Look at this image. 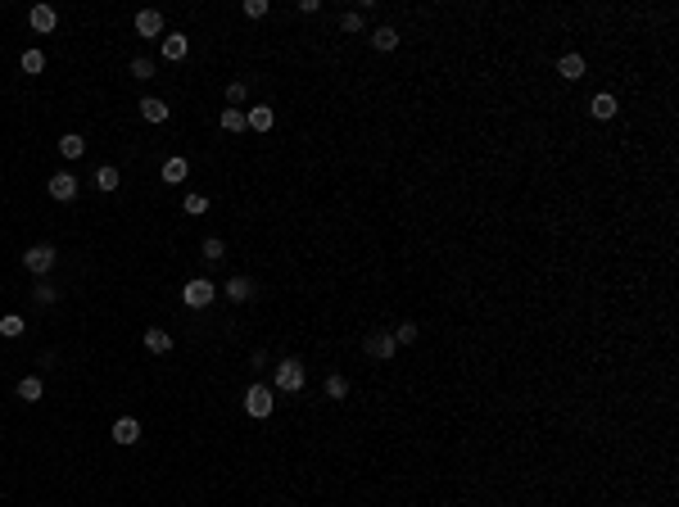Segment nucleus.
<instances>
[{"label": "nucleus", "mask_w": 679, "mask_h": 507, "mask_svg": "<svg viewBox=\"0 0 679 507\" xmlns=\"http://www.w3.org/2000/svg\"><path fill=\"white\" fill-rule=\"evenodd\" d=\"M213 299H217V285H213V281H204V277L186 281V290H182V303H186V308H208Z\"/></svg>", "instance_id": "1"}, {"label": "nucleus", "mask_w": 679, "mask_h": 507, "mask_svg": "<svg viewBox=\"0 0 679 507\" xmlns=\"http://www.w3.org/2000/svg\"><path fill=\"white\" fill-rule=\"evenodd\" d=\"M277 389H285V394H299V389H303V363H299V358L277 363Z\"/></svg>", "instance_id": "2"}, {"label": "nucleus", "mask_w": 679, "mask_h": 507, "mask_svg": "<svg viewBox=\"0 0 679 507\" xmlns=\"http://www.w3.org/2000/svg\"><path fill=\"white\" fill-rule=\"evenodd\" d=\"M363 354L376 358V363H389V358L399 354V345H394V335H389V331H376V335H367V340H363Z\"/></svg>", "instance_id": "3"}, {"label": "nucleus", "mask_w": 679, "mask_h": 507, "mask_svg": "<svg viewBox=\"0 0 679 507\" xmlns=\"http://www.w3.org/2000/svg\"><path fill=\"white\" fill-rule=\"evenodd\" d=\"M54 259H59V254H54V245H32L28 254H23V268L32 272V277H45V272L54 268Z\"/></svg>", "instance_id": "4"}, {"label": "nucleus", "mask_w": 679, "mask_h": 507, "mask_svg": "<svg viewBox=\"0 0 679 507\" xmlns=\"http://www.w3.org/2000/svg\"><path fill=\"white\" fill-rule=\"evenodd\" d=\"M245 412H249V417H268V412H272V389L254 380L249 394H245Z\"/></svg>", "instance_id": "5"}, {"label": "nucleus", "mask_w": 679, "mask_h": 507, "mask_svg": "<svg viewBox=\"0 0 679 507\" xmlns=\"http://www.w3.org/2000/svg\"><path fill=\"white\" fill-rule=\"evenodd\" d=\"M50 195L59 199V204L77 199V177H73V173H54V177H50Z\"/></svg>", "instance_id": "6"}, {"label": "nucleus", "mask_w": 679, "mask_h": 507, "mask_svg": "<svg viewBox=\"0 0 679 507\" xmlns=\"http://www.w3.org/2000/svg\"><path fill=\"white\" fill-rule=\"evenodd\" d=\"M222 294H226L231 303H249V299H254V281H249V277H231V281L222 285Z\"/></svg>", "instance_id": "7"}, {"label": "nucleus", "mask_w": 679, "mask_h": 507, "mask_svg": "<svg viewBox=\"0 0 679 507\" xmlns=\"http://www.w3.org/2000/svg\"><path fill=\"white\" fill-rule=\"evenodd\" d=\"M136 32L140 36H163V14L159 10H140L136 14Z\"/></svg>", "instance_id": "8"}, {"label": "nucleus", "mask_w": 679, "mask_h": 507, "mask_svg": "<svg viewBox=\"0 0 679 507\" xmlns=\"http://www.w3.org/2000/svg\"><path fill=\"white\" fill-rule=\"evenodd\" d=\"M140 440V421L136 417H118L114 421V444H136Z\"/></svg>", "instance_id": "9"}, {"label": "nucleus", "mask_w": 679, "mask_h": 507, "mask_svg": "<svg viewBox=\"0 0 679 507\" xmlns=\"http://www.w3.org/2000/svg\"><path fill=\"white\" fill-rule=\"evenodd\" d=\"M557 73L566 77V82H580V77L589 73V68H584V54H561V59H557Z\"/></svg>", "instance_id": "10"}, {"label": "nucleus", "mask_w": 679, "mask_h": 507, "mask_svg": "<svg viewBox=\"0 0 679 507\" xmlns=\"http://www.w3.org/2000/svg\"><path fill=\"white\" fill-rule=\"evenodd\" d=\"M186 54H191V41H186L182 32H173V36H163V59H173V64H182Z\"/></svg>", "instance_id": "11"}, {"label": "nucleus", "mask_w": 679, "mask_h": 507, "mask_svg": "<svg viewBox=\"0 0 679 507\" xmlns=\"http://www.w3.org/2000/svg\"><path fill=\"white\" fill-rule=\"evenodd\" d=\"M140 118L145 122H168V105H163L159 96H145L140 100Z\"/></svg>", "instance_id": "12"}, {"label": "nucleus", "mask_w": 679, "mask_h": 507, "mask_svg": "<svg viewBox=\"0 0 679 507\" xmlns=\"http://www.w3.org/2000/svg\"><path fill=\"white\" fill-rule=\"evenodd\" d=\"M28 23H32L36 32H50L54 23H59V14H54V10H50V5H36V10H32V14H28Z\"/></svg>", "instance_id": "13"}, {"label": "nucleus", "mask_w": 679, "mask_h": 507, "mask_svg": "<svg viewBox=\"0 0 679 507\" xmlns=\"http://www.w3.org/2000/svg\"><path fill=\"white\" fill-rule=\"evenodd\" d=\"M145 349H150V354H168V349H173V335L150 326V331H145Z\"/></svg>", "instance_id": "14"}, {"label": "nucleus", "mask_w": 679, "mask_h": 507, "mask_svg": "<svg viewBox=\"0 0 679 507\" xmlns=\"http://www.w3.org/2000/svg\"><path fill=\"white\" fill-rule=\"evenodd\" d=\"M186 177H191V163H186V159H168V163H163V182L182 186Z\"/></svg>", "instance_id": "15"}, {"label": "nucleus", "mask_w": 679, "mask_h": 507, "mask_svg": "<svg viewBox=\"0 0 679 507\" xmlns=\"http://www.w3.org/2000/svg\"><path fill=\"white\" fill-rule=\"evenodd\" d=\"M118 182H122V177H118V168H114V163H105V168H96V186H100L105 195H114V191H118Z\"/></svg>", "instance_id": "16"}, {"label": "nucleus", "mask_w": 679, "mask_h": 507, "mask_svg": "<svg viewBox=\"0 0 679 507\" xmlns=\"http://www.w3.org/2000/svg\"><path fill=\"white\" fill-rule=\"evenodd\" d=\"M41 394H45L41 376H23V380H19V399H23V403H36Z\"/></svg>", "instance_id": "17"}, {"label": "nucleus", "mask_w": 679, "mask_h": 507, "mask_svg": "<svg viewBox=\"0 0 679 507\" xmlns=\"http://www.w3.org/2000/svg\"><path fill=\"white\" fill-rule=\"evenodd\" d=\"M593 118H603V122H612L616 118V96H607V91H603V96H593Z\"/></svg>", "instance_id": "18"}, {"label": "nucleus", "mask_w": 679, "mask_h": 507, "mask_svg": "<svg viewBox=\"0 0 679 507\" xmlns=\"http://www.w3.org/2000/svg\"><path fill=\"white\" fill-rule=\"evenodd\" d=\"M59 154H64V159H82V154H87V140L77 136V131H68V136L59 140Z\"/></svg>", "instance_id": "19"}, {"label": "nucleus", "mask_w": 679, "mask_h": 507, "mask_svg": "<svg viewBox=\"0 0 679 507\" xmlns=\"http://www.w3.org/2000/svg\"><path fill=\"white\" fill-rule=\"evenodd\" d=\"M245 122H249L254 131H268V127H272V109H268V105H254V109L245 114Z\"/></svg>", "instance_id": "20"}, {"label": "nucleus", "mask_w": 679, "mask_h": 507, "mask_svg": "<svg viewBox=\"0 0 679 507\" xmlns=\"http://www.w3.org/2000/svg\"><path fill=\"white\" fill-rule=\"evenodd\" d=\"M371 45H376V50H394V45H399V32H394V28H376V32H371Z\"/></svg>", "instance_id": "21"}, {"label": "nucleus", "mask_w": 679, "mask_h": 507, "mask_svg": "<svg viewBox=\"0 0 679 507\" xmlns=\"http://www.w3.org/2000/svg\"><path fill=\"white\" fill-rule=\"evenodd\" d=\"M28 331V322H23L19 313H10V317H0V335H10V340H19V335Z\"/></svg>", "instance_id": "22"}, {"label": "nucleus", "mask_w": 679, "mask_h": 507, "mask_svg": "<svg viewBox=\"0 0 679 507\" xmlns=\"http://www.w3.org/2000/svg\"><path fill=\"white\" fill-rule=\"evenodd\" d=\"M249 122H245V114L240 109H222V131H245Z\"/></svg>", "instance_id": "23"}, {"label": "nucleus", "mask_w": 679, "mask_h": 507, "mask_svg": "<svg viewBox=\"0 0 679 507\" xmlns=\"http://www.w3.org/2000/svg\"><path fill=\"white\" fill-rule=\"evenodd\" d=\"M417 322H403V326H394V345H412V340H417Z\"/></svg>", "instance_id": "24"}, {"label": "nucleus", "mask_w": 679, "mask_h": 507, "mask_svg": "<svg viewBox=\"0 0 679 507\" xmlns=\"http://www.w3.org/2000/svg\"><path fill=\"white\" fill-rule=\"evenodd\" d=\"M36 303H54V299H59V285H50V281H36Z\"/></svg>", "instance_id": "25"}, {"label": "nucleus", "mask_w": 679, "mask_h": 507, "mask_svg": "<svg viewBox=\"0 0 679 507\" xmlns=\"http://www.w3.org/2000/svg\"><path fill=\"white\" fill-rule=\"evenodd\" d=\"M131 77H140V82H145V77H154V64L145 59V54H136V59H131Z\"/></svg>", "instance_id": "26"}, {"label": "nucleus", "mask_w": 679, "mask_h": 507, "mask_svg": "<svg viewBox=\"0 0 679 507\" xmlns=\"http://www.w3.org/2000/svg\"><path fill=\"white\" fill-rule=\"evenodd\" d=\"M222 254H226V245H222L217 236H208V240H204V259H208V263H217Z\"/></svg>", "instance_id": "27"}, {"label": "nucleus", "mask_w": 679, "mask_h": 507, "mask_svg": "<svg viewBox=\"0 0 679 507\" xmlns=\"http://www.w3.org/2000/svg\"><path fill=\"white\" fill-rule=\"evenodd\" d=\"M240 14H245V19H263V14H268V0H245Z\"/></svg>", "instance_id": "28"}, {"label": "nucleus", "mask_w": 679, "mask_h": 507, "mask_svg": "<svg viewBox=\"0 0 679 507\" xmlns=\"http://www.w3.org/2000/svg\"><path fill=\"white\" fill-rule=\"evenodd\" d=\"M23 68H28V73H41V68H45V54L41 50H28V54H23Z\"/></svg>", "instance_id": "29"}, {"label": "nucleus", "mask_w": 679, "mask_h": 507, "mask_svg": "<svg viewBox=\"0 0 679 507\" xmlns=\"http://www.w3.org/2000/svg\"><path fill=\"white\" fill-rule=\"evenodd\" d=\"M326 394H331V399H345V394H349V380L345 376H331V380H326Z\"/></svg>", "instance_id": "30"}, {"label": "nucleus", "mask_w": 679, "mask_h": 507, "mask_svg": "<svg viewBox=\"0 0 679 507\" xmlns=\"http://www.w3.org/2000/svg\"><path fill=\"white\" fill-rule=\"evenodd\" d=\"M245 96H249L245 82H231V87H226V100H231V105H245Z\"/></svg>", "instance_id": "31"}, {"label": "nucleus", "mask_w": 679, "mask_h": 507, "mask_svg": "<svg viewBox=\"0 0 679 507\" xmlns=\"http://www.w3.org/2000/svg\"><path fill=\"white\" fill-rule=\"evenodd\" d=\"M204 208H208L204 195H186V213H204Z\"/></svg>", "instance_id": "32"}, {"label": "nucleus", "mask_w": 679, "mask_h": 507, "mask_svg": "<svg viewBox=\"0 0 679 507\" xmlns=\"http://www.w3.org/2000/svg\"><path fill=\"white\" fill-rule=\"evenodd\" d=\"M340 28H345V32H363V14H345Z\"/></svg>", "instance_id": "33"}]
</instances>
